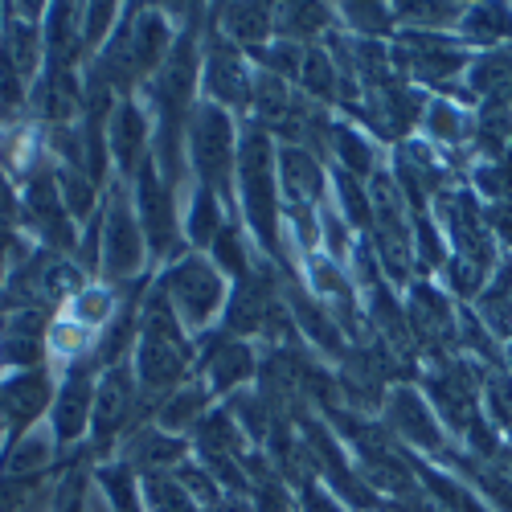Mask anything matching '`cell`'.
<instances>
[{"label":"cell","mask_w":512,"mask_h":512,"mask_svg":"<svg viewBox=\"0 0 512 512\" xmlns=\"http://www.w3.org/2000/svg\"><path fill=\"white\" fill-rule=\"evenodd\" d=\"M259 512H291V500H287L279 476H267L259 484Z\"/></svg>","instance_id":"cell-45"},{"label":"cell","mask_w":512,"mask_h":512,"mask_svg":"<svg viewBox=\"0 0 512 512\" xmlns=\"http://www.w3.org/2000/svg\"><path fill=\"white\" fill-rule=\"evenodd\" d=\"M287 312L295 316V324H300L304 336H312V345H320L324 353H340V328L324 312V304H316L312 295H304L300 287H287Z\"/></svg>","instance_id":"cell-15"},{"label":"cell","mask_w":512,"mask_h":512,"mask_svg":"<svg viewBox=\"0 0 512 512\" xmlns=\"http://www.w3.org/2000/svg\"><path fill=\"white\" fill-rule=\"evenodd\" d=\"M99 480H103L107 500H111L119 512H140V504H136V480H132V467H127V463L111 467V472H103Z\"/></svg>","instance_id":"cell-34"},{"label":"cell","mask_w":512,"mask_h":512,"mask_svg":"<svg viewBox=\"0 0 512 512\" xmlns=\"http://www.w3.org/2000/svg\"><path fill=\"white\" fill-rule=\"evenodd\" d=\"M304 508L308 512H340L324 492H316V488H304Z\"/></svg>","instance_id":"cell-50"},{"label":"cell","mask_w":512,"mask_h":512,"mask_svg":"<svg viewBox=\"0 0 512 512\" xmlns=\"http://www.w3.org/2000/svg\"><path fill=\"white\" fill-rule=\"evenodd\" d=\"M275 308H279L275 275H271V267H259V275L238 279V287H234V295H230V304H226V332H230V336L263 332Z\"/></svg>","instance_id":"cell-5"},{"label":"cell","mask_w":512,"mask_h":512,"mask_svg":"<svg viewBox=\"0 0 512 512\" xmlns=\"http://www.w3.org/2000/svg\"><path fill=\"white\" fill-rule=\"evenodd\" d=\"M127 340H132V308L119 312L115 324L107 328V336L99 340V361H111V365H123V349H127Z\"/></svg>","instance_id":"cell-37"},{"label":"cell","mask_w":512,"mask_h":512,"mask_svg":"<svg viewBox=\"0 0 512 512\" xmlns=\"http://www.w3.org/2000/svg\"><path fill=\"white\" fill-rule=\"evenodd\" d=\"M328 25V9L320 5H283L275 13V29L283 33V41H300V37H312Z\"/></svg>","instance_id":"cell-25"},{"label":"cell","mask_w":512,"mask_h":512,"mask_svg":"<svg viewBox=\"0 0 512 512\" xmlns=\"http://www.w3.org/2000/svg\"><path fill=\"white\" fill-rule=\"evenodd\" d=\"M95 410V386H91V365L78 361L70 369V377L62 381V394H58V410H54V431L62 443H74L91 422Z\"/></svg>","instance_id":"cell-7"},{"label":"cell","mask_w":512,"mask_h":512,"mask_svg":"<svg viewBox=\"0 0 512 512\" xmlns=\"http://www.w3.org/2000/svg\"><path fill=\"white\" fill-rule=\"evenodd\" d=\"M205 373H209V386L213 390H234L238 381H246L254 373V357L246 345L238 340H226V332L213 340L209 353H205Z\"/></svg>","instance_id":"cell-13"},{"label":"cell","mask_w":512,"mask_h":512,"mask_svg":"<svg viewBox=\"0 0 512 512\" xmlns=\"http://www.w3.org/2000/svg\"><path fill=\"white\" fill-rule=\"evenodd\" d=\"M283 181H287V193H291V205H316L324 197V173H320V164L308 148L300 144H291L283 156Z\"/></svg>","instance_id":"cell-14"},{"label":"cell","mask_w":512,"mask_h":512,"mask_svg":"<svg viewBox=\"0 0 512 512\" xmlns=\"http://www.w3.org/2000/svg\"><path fill=\"white\" fill-rule=\"evenodd\" d=\"M238 168H242V189H246V218L254 226V234L263 238L267 250H279V205H275V177H271V140L263 127H250L242 152H238Z\"/></svg>","instance_id":"cell-1"},{"label":"cell","mask_w":512,"mask_h":512,"mask_svg":"<svg viewBox=\"0 0 512 512\" xmlns=\"http://www.w3.org/2000/svg\"><path fill=\"white\" fill-rule=\"evenodd\" d=\"M185 459V443L160 431H136L127 443V467L132 472H156V467H173Z\"/></svg>","instance_id":"cell-17"},{"label":"cell","mask_w":512,"mask_h":512,"mask_svg":"<svg viewBox=\"0 0 512 512\" xmlns=\"http://www.w3.org/2000/svg\"><path fill=\"white\" fill-rule=\"evenodd\" d=\"M177 484L189 492V500L197 496L201 504H218V480H213L209 472H201V467H181V476H177Z\"/></svg>","instance_id":"cell-39"},{"label":"cell","mask_w":512,"mask_h":512,"mask_svg":"<svg viewBox=\"0 0 512 512\" xmlns=\"http://www.w3.org/2000/svg\"><path fill=\"white\" fill-rule=\"evenodd\" d=\"M398 13H402L406 21H414V25H451V21L459 17L455 5H402Z\"/></svg>","instance_id":"cell-43"},{"label":"cell","mask_w":512,"mask_h":512,"mask_svg":"<svg viewBox=\"0 0 512 512\" xmlns=\"http://www.w3.org/2000/svg\"><path fill=\"white\" fill-rule=\"evenodd\" d=\"M58 193H62V205L74 213V218H87L91 205H95V181L87 173H78V168H62Z\"/></svg>","instance_id":"cell-29"},{"label":"cell","mask_w":512,"mask_h":512,"mask_svg":"<svg viewBox=\"0 0 512 512\" xmlns=\"http://www.w3.org/2000/svg\"><path fill=\"white\" fill-rule=\"evenodd\" d=\"M345 17L357 33H386L390 29V13L381 5H345Z\"/></svg>","instance_id":"cell-40"},{"label":"cell","mask_w":512,"mask_h":512,"mask_svg":"<svg viewBox=\"0 0 512 512\" xmlns=\"http://www.w3.org/2000/svg\"><path fill=\"white\" fill-rule=\"evenodd\" d=\"M218 21H222L226 37H230V41H242V46H254V41H263L267 29L275 25V17H271L267 5H226V9L218 13Z\"/></svg>","instance_id":"cell-20"},{"label":"cell","mask_w":512,"mask_h":512,"mask_svg":"<svg viewBox=\"0 0 512 512\" xmlns=\"http://www.w3.org/2000/svg\"><path fill=\"white\" fill-rule=\"evenodd\" d=\"M484 316H488L492 328H500V332L512 324V267H500L496 283L488 287V295H484Z\"/></svg>","instance_id":"cell-33"},{"label":"cell","mask_w":512,"mask_h":512,"mask_svg":"<svg viewBox=\"0 0 512 512\" xmlns=\"http://www.w3.org/2000/svg\"><path fill=\"white\" fill-rule=\"evenodd\" d=\"M197 451L201 459H238L242 455V435H238V422L230 410H209L197 422Z\"/></svg>","instance_id":"cell-16"},{"label":"cell","mask_w":512,"mask_h":512,"mask_svg":"<svg viewBox=\"0 0 512 512\" xmlns=\"http://www.w3.org/2000/svg\"><path fill=\"white\" fill-rule=\"evenodd\" d=\"M230 414H234V422H242V431H246L250 439H267L271 426H275L271 406H267L259 394H234V398H230Z\"/></svg>","instance_id":"cell-26"},{"label":"cell","mask_w":512,"mask_h":512,"mask_svg":"<svg viewBox=\"0 0 512 512\" xmlns=\"http://www.w3.org/2000/svg\"><path fill=\"white\" fill-rule=\"evenodd\" d=\"M390 426H394V435H402L418 447H439V426H435L431 414H426V406L414 390H394L390 394Z\"/></svg>","instance_id":"cell-12"},{"label":"cell","mask_w":512,"mask_h":512,"mask_svg":"<svg viewBox=\"0 0 512 512\" xmlns=\"http://www.w3.org/2000/svg\"><path fill=\"white\" fill-rule=\"evenodd\" d=\"M0 426H5V406H0Z\"/></svg>","instance_id":"cell-52"},{"label":"cell","mask_w":512,"mask_h":512,"mask_svg":"<svg viewBox=\"0 0 512 512\" xmlns=\"http://www.w3.org/2000/svg\"><path fill=\"white\" fill-rule=\"evenodd\" d=\"M410 332L422 340L426 349H435V353L451 340V332H455V316H451V304L443 300L439 291H431V287H414Z\"/></svg>","instance_id":"cell-10"},{"label":"cell","mask_w":512,"mask_h":512,"mask_svg":"<svg viewBox=\"0 0 512 512\" xmlns=\"http://www.w3.org/2000/svg\"><path fill=\"white\" fill-rule=\"evenodd\" d=\"M164 295L173 304V312L181 316V324L201 328L222 304V275L205 259H181L164 279Z\"/></svg>","instance_id":"cell-3"},{"label":"cell","mask_w":512,"mask_h":512,"mask_svg":"<svg viewBox=\"0 0 512 512\" xmlns=\"http://www.w3.org/2000/svg\"><path fill=\"white\" fill-rule=\"evenodd\" d=\"M250 99H254V107H259V115L267 123H283L291 115V91H287V82L275 78L271 70L250 82Z\"/></svg>","instance_id":"cell-23"},{"label":"cell","mask_w":512,"mask_h":512,"mask_svg":"<svg viewBox=\"0 0 512 512\" xmlns=\"http://www.w3.org/2000/svg\"><path fill=\"white\" fill-rule=\"evenodd\" d=\"M140 205H144V226H148V242L152 250H168L177 238V226H173V197L160 185V177L144 164L140 168Z\"/></svg>","instance_id":"cell-11"},{"label":"cell","mask_w":512,"mask_h":512,"mask_svg":"<svg viewBox=\"0 0 512 512\" xmlns=\"http://www.w3.org/2000/svg\"><path fill=\"white\" fill-rule=\"evenodd\" d=\"M46 402H50V377H46V369H25V373H17L9 381V386H0V406H5V418L17 426V431L46 410Z\"/></svg>","instance_id":"cell-9"},{"label":"cell","mask_w":512,"mask_h":512,"mask_svg":"<svg viewBox=\"0 0 512 512\" xmlns=\"http://www.w3.org/2000/svg\"><path fill=\"white\" fill-rule=\"evenodd\" d=\"M332 148L340 152V160H345V173L349 177H369L373 152H369V144L357 132H349V127H332Z\"/></svg>","instance_id":"cell-30"},{"label":"cell","mask_w":512,"mask_h":512,"mask_svg":"<svg viewBox=\"0 0 512 512\" xmlns=\"http://www.w3.org/2000/svg\"><path fill=\"white\" fill-rule=\"evenodd\" d=\"M164 50H168V29L160 21V13H140L132 25V62L136 74H152L164 66Z\"/></svg>","instance_id":"cell-19"},{"label":"cell","mask_w":512,"mask_h":512,"mask_svg":"<svg viewBox=\"0 0 512 512\" xmlns=\"http://www.w3.org/2000/svg\"><path fill=\"white\" fill-rule=\"evenodd\" d=\"M218 226H222L218 193L201 185V193H197V201H193V209H189V238H193V242H213V238L222 234Z\"/></svg>","instance_id":"cell-27"},{"label":"cell","mask_w":512,"mask_h":512,"mask_svg":"<svg viewBox=\"0 0 512 512\" xmlns=\"http://www.w3.org/2000/svg\"><path fill=\"white\" fill-rule=\"evenodd\" d=\"M5 218H13V193H9V185L0 181V222Z\"/></svg>","instance_id":"cell-51"},{"label":"cell","mask_w":512,"mask_h":512,"mask_svg":"<svg viewBox=\"0 0 512 512\" xmlns=\"http://www.w3.org/2000/svg\"><path fill=\"white\" fill-rule=\"evenodd\" d=\"M50 455H54V443H50L46 435L17 439V447H13L9 459H5V476H37V472H46Z\"/></svg>","instance_id":"cell-24"},{"label":"cell","mask_w":512,"mask_h":512,"mask_svg":"<svg viewBox=\"0 0 512 512\" xmlns=\"http://www.w3.org/2000/svg\"><path fill=\"white\" fill-rule=\"evenodd\" d=\"M136 414H144L140 381L132 377V369H127V365H111V373L103 377V386H99V394H95V410H91L95 443H99V447L115 443V435H123V426L132 422Z\"/></svg>","instance_id":"cell-4"},{"label":"cell","mask_w":512,"mask_h":512,"mask_svg":"<svg viewBox=\"0 0 512 512\" xmlns=\"http://www.w3.org/2000/svg\"><path fill=\"white\" fill-rule=\"evenodd\" d=\"M0 361L21 365V369H41V340H33V336H5V340H0Z\"/></svg>","instance_id":"cell-36"},{"label":"cell","mask_w":512,"mask_h":512,"mask_svg":"<svg viewBox=\"0 0 512 512\" xmlns=\"http://www.w3.org/2000/svg\"><path fill=\"white\" fill-rule=\"evenodd\" d=\"M312 283H316V291L332 295V300H336V295H345V291H349V287H345V279L336 275V267H332V263H316V267H312Z\"/></svg>","instance_id":"cell-47"},{"label":"cell","mask_w":512,"mask_h":512,"mask_svg":"<svg viewBox=\"0 0 512 512\" xmlns=\"http://www.w3.org/2000/svg\"><path fill=\"white\" fill-rule=\"evenodd\" d=\"M304 58H308V54H300V46H295V41H279V46L267 54V66H271L275 78H291V74L304 70Z\"/></svg>","instance_id":"cell-41"},{"label":"cell","mask_w":512,"mask_h":512,"mask_svg":"<svg viewBox=\"0 0 512 512\" xmlns=\"http://www.w3.org/2000/svg\"><path fill=\"white\" fill-rule=\"evenodd\" d=\"M140 259H144L140 230L123 205V193H115L107 205V222H103V271L111 279H127L140 271Z\"/></svg>","instance_id":"cell-6"},{"label":"cell","mask_w":512,"mask_h":512,"mask_svg":"<svg viewBox=\"0 0 512 512\" xmlns=\"http://www.w3.org/2000/svg\"><path fill=\"white\" fill-rule=\"evenodd\" d=\"M304 87H308V95H316V99H336V87H340V74H336V62L324 54V50H308V58H304Z\"/></svg>","instance_id":"cell-28"},{"label":"cell","mask_w":512,"mask_h":512,"mask_svg":"<svg viewBox=\"0 0 512 512\" xmlns=\"http://www.w3.org/2000/svg\"><path fill=\"white\" fill-rule=\"evenodd\" d=\"M144 140H148V123H144L140 107L136 103H123L111 115V148H115V160H119L123 173H127V168H136Z\"/></svg>","instance_id":"cell-18"},{"label":"cell","mask_w":512,"mask_h":512,"mask_svg":"<svg viewBox=\"0 0 512 512\" xmlns=\"http://www.w3.org/2000/svg\"><path fill=\"white\" fill-rule=\"evenodd\" d=\"M205 82H209V95L226 103V107H242L250 99V74L238 58V50L230 46V41L222 37H213V46H209V62H205Z\"/></svg>","instance_id":"cell-8"},{"label":"cell","mask_w":512,"mask_h":512,"mask_svg":"<svg viewBox=\"0 0 512 512\" xmlns=\"http://www.w3.org/2000/svg\"><path fill=\"white\" fill-rule=\"evenodd\" d=\"M213 259H218V267L234 279H246V250H242V238L234 230H222L218 238H213Z\"/></svg>","instance_id":"cell-35"},{"label":"cell","mask_w":512,"mask_h":512,"mask_svg":"<svg viewBox=\"0 0 512 512\" xmlns=\"http://www.w3.org/2000/svg\"><path fill=\"white\" fill-rule=\"evenodd\" d=\"M205 418V390L201 386H189L181 394H168L160 406H156V422L160 431H185V426L201 422Z\"/></svg>","instance_id":"cell-21"},{"label":"cell","mask_w":512,"mask_h":512,"mask_svg":"<svg viewBox=\"0 0 512 512\" xmlns=\"http://www.w3.org/2000/svg\"><path fill=\"white\" fill-rule=\"evenodd\" d=\"M189 152L201 185L213 193H230V160H234V127L222 107H193L189 111Z\"/></svg>","instance_id":"cell-2"},{"label":"cell","mask_w":512,"mask_h":512,"mask_svg":"<svg viewBox=\"0 0 512 512\" xmlns=\"http://www.w3.org/2000/svg\"><path fill=\"white\" fill-rule=\"evenodd\" d=\"M336 185H340V197H345V213H349V222H357V226H373V209H369V197L361 193V185H353V177H349V173H340V177H336Z\"/></svg>","instance_id":"cell-38"},{"label":"cell","mask_w":512,"mask_h":512,"mask_svg":"<svg viewBox=\"0 0 512 512\" xmlns=\"http://www.w3.org/2000/svg\"><path fill=\"white\" fill-rule=\"evenodd\" d=\"M111 21H115V5H95L87 13V25H82V41H87V46H99Z\"/></svg>","instance_id":"cell-44"},{"label":"cell","mask_w":512,"mask_h":512,"mask_svg":"<svg viewBox=\"0 0 512 512\" xmlns=\"http://www.w3.org/2000/svg\"><path fill=\"white\" fill-rule=\"evenodd\" d=\"M148 500H152V512H201L189 492L177 484V480H168V476H148Z\"/></svg>","instance_id":"cell-31"},{"label":"cell","mask_w":512,"mask_h":512,"mask_svg":"<svg viewBox=\"0 0 512 512\" xmlns=\"http://www.w3.org/2000/svg\"><path fill=\"white\" fill-rule=\"evenodd\" d=\"M508 33H512V13L500 5L472 9V17H467V37H476V41H500Z\"/></svg>","instance_id":"cell-32"},{"label":"cell","mask_w":512,"mask_h":512,"mask_svg":"<svg viewBox=\"0 0 512 512\" xmlns=\"http://www.w3.org/2000/svg\"><path fill=\"white\" fill-rule=\"evenodd\" d=\"M5 54L13 58V66H17V74L21 78H29L33 70H37V50H41V37H37V29L29 25V17H13L9 21V29H5Z\"/></svg>","instance_id":"cell-22"},{"label":"cell","mask_w":512,"mask_h":512,"mask_svg":"<svg viewBox=\"0 0 512 512\" xmlns=\"http://www.w3.org/2000/svg\"><path fill=\"white\" fill-rule=\"evenodd\" d=\"M426 127H431L435 140L451 144V140H459V111L447 107V103H435L431 111H426Z\"/></svg>","instance_id":"cell-42"},{"label":"cell","mask_w":512,"mask_h":512,"mask_svg":"<svg viewBox=\"0 0 512 512\" xmlns=\"http://www.w3.org/2000/svg\"><path fill=\"white\" fill-rule=\"evenodd\" d=\"M78 316L82 320H107L111 316V295L107 291H87L78 300Z\"/></svg>","instance_id":"cell-46"},{"label":"cell","mask_w":512,"mask_h":512,"mask_svg":"<svg viewBox=\"0 0 512 512\" xmlns=\"http://www.w3.org/2000/svg\"><path fill=\"white\" fill-rule=\"evenodd\" d=\"M324 230H328V246L332 254H349V238H345V226H340L332 213H324Z\"/></svg>","instance_id":"cell-49"},{"label":"cell","mask_w":512,"mask_h":512,"mask_svg":"<svg viewBox=\"0 0 512 512\" xmlns=\"http://www.w3.org/2000/svg\"><path fill=\"white\" fill-rule=\"evenodd\" d=\"M418 250H422V263H426V267H435V263H443V246H439L435 230H431V226H426V222H418Z\"/></svg>","instance_id":"cell-48"}]
</instances>
